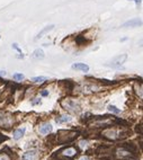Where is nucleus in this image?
<instances>
[{
    "label": "nucleus",
    "mask_w": 143,
    "mask_h": 160,
    "mask_svg": "<svg viewBox=\"0 0 143 160\" xmlns=\"http://www.w3.org/2000/svg\"><path fill=\"white\" fill-rule=\"evenodd\" d=\"M101 135L107 139V140H112V141H116V140H122L126 136H129L127 133H122L117 131L115 128H111V126H107V128H104V130L101 131Z\"/></svg>",
    "instance_id": "f257e3e1"
},
{
    "label": "nucleus",
    "mask_w": 143,
    "mask_h": 160,
    "mask_svg": "<svg viewBox=\"0 0 143 160\" xmlns=\"http://www.w3.org/2000/svg\"><path fill=\"white\" fill-rule=\"evenodd\" d=\"M78 136V133L75 131H65V130H61L56 133V143L59 142L60 144L63 143H71L72 141Z\"/></svg>",
    "instance_id": "f03ea898"
},
{
    "label": "nucleus",
    "mask_w": 143,
    "mask_h": 160,
    "mask_svg": "<svg viewBox=\"0 0 143 160\" xmlns=\"http://www.w3.org/2000/svg\"><path fill=\"white\" fill-rule=\"evenodd\" d=\"M61 105H62L63 108L67 109L70 113H75V114H78L81 109L80 105L75 102V100L70 99V98H64L62 102H61Z\"/></svg>",
    "instance_id": "7ed1b4c3"
},
{
    "label": "nucleus",
    "mask_w": 143,
    "mask_h": 160,
    "mask_svg": "<svg viewBox=\"0 0 143 160\" xmlns=\"http://www.w3.org/2000/svg\"><path fill=\"white\" fill-rule=\"evenodd\" d=\"M14 124V116L8 114V113H4L0 112V128H11Z\"/></svg>",
    "instance_id": "20e7f679"
},
{
    "label": "nucleus",
    "mask_w": 143,
    "mask_h": 160,
    "mask_svg": "<svg viewBox=\"0 0 143 160\" xmlns=\"http://www.w3.org/2000/svg\"><path fill=\"white\" fill-rule=\"evenodd\" d=\"M126 59H127V54L124 53V54H121V55H117V57H115L114 59H112L108 63H106V65L112 67V68H119L121 65L124 64Z\"/></svg>",
    "instance_id": "39448f33"
},
{
    "label": "nucleus",
    "mask_w": 143,
    "mask_h": 160,
    "mask_svg": "<svg viewBox=\"0 0 143 160\" xmlns=\"http://www.w3.org/2000/svg\"><path fill=\"white\" fill-rule=\"evenodd\" d=\"M60 154H62L64 158L68 159V158H73L75 156H77V154H78V150L73 147H67V148H64L63 150H61Z\"/></svg>",
    "instance_id": "423d86ee"
},
{
    "label": "nucleus",
    "mask_w": 143,
    "mask_h": 160,
    "mask_svg": "<svg viewBox=\"0 0 143 160\" xmlns=\"http://www.w3.org/2000/svg\"><path fill=\"white\" fill-rule=\"evenodd\" d=\"M38 156L37 150H28L23 154V160H36Z\"/></svg>",
    "instance_id": "0eeeda50"
},
{
    "label": "nucleus",
    "mask_w": 143,
    "mask_h": 160,
    "mask_svg": "<svg viewBox=\"0 0 143 160\" xmlns=\"http://www.w3.org/2000/svg\"><path fill=\"white\" fill-rule=\"evenodd\" d=\"M52 125H51L50 123H44V124H42L41 126H40V128H38V131H40V133L43 135H47L50 134L51 132H52Z\"/></svg>",
    "instance_id": "6e6552de"
},
{
    "label": "nucleus",
    "mask_w": 143,
    "mask_h": 160,
    "mask_svg": "<svg viewBox=\"0 0 143 160\" xmlns=\"http://www.w3.org/2000/svg\"><path fill=\"white\" fill-rule=\"evenodd\" d=\"M142 25V20L139 18H134V19L127 20L126 23L123 24V27H135V26H141Z\"/></svg>",
    "instance_id": "1a4fd4ad"
},
{
    "label": "nucleus",
    "mask_w": 143,
    "mask_h": 160,
    "mask_svg": "<svg viewBox=\"0 0 143 160\" xmlns=\"http://www.w3.org/2000/svg\"><path fill=\"white\" fill-rule=\"evenodd\" d=\"M73 70H79V71H83V72H88L89 71V67H88L87 64L85 63H81V62H79V63H75L72 64V67H71Z\"/></svg>",
    "instance_id": "9d476101"
},
{
    "label": "nucleus",
    "mask_w": 143,
    "mask_h": 160,
    "mask_svg": "<svg viewBox=\"0 0 143 160\" xmlns=\"http://www.w3.org/2000/svg\"><path fill=\"white\" fill-rule=\"evenodd\" d=\"M25 128H17L15 132H14L13 134V138L15 139V140H19V139H22L23 136H24V134H25Z\"/></svg>",
    "instance_id": "9b49d317"
},
{
    "label": "nucleus",
    "mask_w": 143,
    "mask_h": 160,
    "mask_svg": "<svg viewBox=\"0 0 143 160\" xmlns=\"http://www.w3.org/2000/svg\"><path fill=\"white\" fill-rule=\"evenodd\" d=\"M53 28H54V25H49V26H46V27H44L43 29L37 34V36L35 37V39H41V37H43L46 33H49L50 31H52Z\"/></svg>",
    "instance_id": "f8f14e48"
},
{
    "label": "nucleus",
    "mask_w": 143,
    "mask_h": 160,
    "mask_svg": "<svg viewBox=\"0 0 143 160\" xmlns=\"http://www.w3.org/2000/svg\"><path fill=\"white\" fill-rule=\"evenodd\" d=\"M32 58L35 59V60H41L44 58V52L41 49H36L35 51L32 53Z\"/></svg>",
    "instance_id": "ddd939ff"
},
{
    "label": "nucleus",
    "mask_w": 143,
    "mask_h": 160,
    "mask_svg": "<svg viewBox=\"0 0 143 160\" xmlns=\"http://www.w3.org/2000/svg\"><path fill=\"white\" fill-rule=\"evenodd\" d=\"M31 80H32V83H43L47 80V78L44 77V76H40V77H33Z\"/></svg>",
    "instance_id": "4468645a"
},
{
    "label": "nucleus",
    "mask_w": 143,
    "mask_h": 160,
    "mask_svg": "<svg viewBox=\"0 0 143 160\" xmlns=\"http://www.w3.org/2000/svg\"><path fill=\"white\" fill-rule=\"evenodd\" d=\"M72 121V117L68 115H61L59 117H56V122L57 123H63V122H71Z\"/></svg>",
    "instance_id": "2eb2a0df"
},
{
    "label": "nucleus",
    "mask_w": 143,
    "mask_h": 160,
    "mask_svg": "<svg viewBox=\"0 0 143 160\" xmlns=\"http://www.w3.org/2000/svg\"><path fill=\"white\" fill-rule=\"evenodd\" d=\"M134 89H135V91H137V96L140 97V98H142L143 97V91H142V83H135V86H134Z\"/></svg>",
    "instance_id": "dca6fc26"
},
{
    "label": "nucleus",
    "mask_w": 143,
    "mask_h": 160,
    "mask_svg": "<svg viewBox=\"0 0 143 160\" xmlns=\"http://www.w3.org/2000/svg\"><path fill=\"white\" fill-rule=\"evenodd\" d=\"M14 80H16V81H22V80H24L25 79V76L23 75V73H15L13 76Z\"/></svg>",
    "instance_id": "f3484780"
},
{
    "label": "nucleus",
    "mask_w": 143,
    "mask_h": 160,
    "mask_svg": "<svg viewBox=\"0 0 143 160\" xmlns=\"http://www.w3.org/2000/svg\"><path fill=\"white\" fill-rule=\"evenodd\" d=\"M108 110H109V112H112V113H115V114L121 113V109L117 108V107H116V106H114V105H109V106H108Z\"/></svg>",
    "instance_id": "a211bd4d"
},
{
    "label": "nucleus",
    "mask_w": 143,
    "mask_h": 160,
    "mask_svg": "<svg viewBox=\"0 0 143 160\" xmlns=\"http://www.w3.org/2000/svg\"><path fill=\"white\" fill-rule=\"evenodd\" d=\"M0 160H11V157L7 152H0Z\"/></svg>",
    "instance_id": "6ab92c4d"
},
{
    "label": "nucleus",
    "mask_w": 143,
    "mask_h": 160,
    "mask_svg": "<svg viewBox=\"0 0 143 160\" xmlns=\"http://www.w3.org/2000/svg\"><path fill=\"white\" fill-rule=\"evenodd\" d=\"M13 47H14V49H15V50H16V51H18L19 53H20V54L23 53V51H22V50L19 49V47H18V45L16 44V43H14V44H13ZM22 55H23V54H22Z\"/></svg>",
    "instance_id": "aec40b11"
},
{
    "label": "nucleus",
    "mask_w": 143,
    "mask_h": 160,
    "mask_svg": "<svg viewBox=\"0 0 143 160\" xmlns=\"http://www.w3.org/2000/svg\"><path fill=\"white\" fill-rule=\"evenodd\" d=\"M41 94H42V96H47V95H49V91H47V90H43Z\"/></svg>",
    "instance_id": "412c9836"
},
{
    "label": "nucleus",
    "mask_w": 143,
    "mask_h": 160,
    "mask_svg": "<svg viewBox=\"0 0 143 160\" xmlns=\"http://www.w3.org/2000/svg\"><path fill=\"white\" fill-rule=\"evenodd\" d=\"M137 132H139V126H137ZM140 134L142 135V124H140Z\"/></svg>",
    "instance_id": "4be33fe9"
},
{
    "label": "nucleus",
    "mask_w": 143,
    "mask_h": 160,
    "mask_svg": "<svg viewBox=\"0 0 143 160\" xmlns=\"http://www.w3.org/2000/svg\"><path fill=\"white\" fill-rule=\"evenodd\" d=\"M130 1H134V2L137 4V6H139V5H141V1H142V0H130Z\"/></svg>",
    "instance_id": "5701e85b"
},
{
    "label": "nucleus",
    "mask_w": 143,
    "mask_h": 160,
    "mask_svg": "<svg viewBox=\"0 0 143 160\" xmlns=\"http://www.w3.org/2000/svg\"><path fill=\"white\" fill-rule=\"evenodd\" d=\"M79 160H90V158H89L88 156H83V157H81Z\"/></svg>",
    "instance_id": "b1692460"
},
{
    "label": "nucleus",
    "mask_w": 143,
    "mask_h": 160,
    "mask_svg": "<svg viewBox=\"0 0 143 160\" xmlns=\"http://www.w3.org/2000/svg\"><path fill=\"white\" fill-rule=\"evenodd\" d=\"M6 139H7L6 136H4L2 134H0V143H1V142H2L4 140H6Z\"/></svg>",
    "instance_id": "393cba45"
},
{
    "label": "nucleus",
    "mask_w": 143,
    "mask_h": 160,
    "mask_svg": "<svg viewBox=\"0 0 143 160\" xmlns=\"http://www.w3.org/2000/svg\"><path fill=\"white\" fill-rule=\"evenodd\" d=\"M0 76H6V71L0 70Z\"/></svg>",
    "instance_id": "a878e982"
},
{
    "label": "nucleus",
    "mask_w": 143,
    "mask_h": 160,
    "mask_svg": "<svg viewBox=\"0 0 143 160\" xmlns=\"http://www.w3.org/2000/svg\"><path fill=\"white\" fill-rule=\"evenodd\" d=\"M103 160H105V159H103Z\"/></svg>",
    "instance_id": "bb28decb"
}]
</instances>
